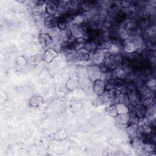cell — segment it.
Returning <instances> with one entry per match:
<instances>
[{"mask_svg":"<svg viewBox=\"0 0 156 156\" xmlns=\"http://www.w3.org/2000/svg\"><path fill=\"white\" fill-rule=\"evenodd\" d=\"M126 76L127 74L121 67H116L112 71V77L113 78L120 80H125Z\"/></svg>","mask_w":156,"mask_h":156,"instance_id":"8fae6325","label":"cell"},{"mask_svg":"<svg viewBox=\"0 0 156 156\" xmlns=\"http://www.w3.org/2000/svg\"><path fill=\"white\" fill-rule=\"evenodd\" d=\"M58 55V54L56 51H55L53 49H48L44 52L43 58L45 62L49 63L52 62Z\"/></svg>","mask_w":156,"mask_h":156,"instance_id":"5bb4252c","label":"cell"},{"mask_svg":"<svg viewBox=\"0 0 156 156\" xmlns=\"http://www.w3.org/2000/svg\"><path fill=\"white\" fill-rule=\"evenodd\" d=\"M132 146L136 149L138 150H143L144 141L140 138V137L137 136L132 139Z\"/></svg>","mask_w":156,"mask_h":156,"instance_id":"e0dca14e","label":"cell"},{"mask_svg":"<svg viewBox=\"0 0 156 156\" xmlns=\"http://www.w3.org/2000/svg\"><path fill=\"white\" fill-rule=\"evenodd\" d=\"M38 41L41 45L46 47L52 43L53 39L48 34H40L38 35Z\"/></svg>","mask_w":156,"mask_h":156,"instance_id":"52a82bcc","label":"cell"},{"mask_svg":"<svg viewBox=\"0 0 156 156\" xmlns=\"http://www.w3.org/2000/svg\"><path fill=\"white\" fill-rule=\"evenodd\" d=\"M115 106H116V109L118 114L129 113V107L124 104L118 103Z\"/></svg>","mask_w":156,"mask_h":156,"instance_id":"7402d4cb","label":"cell"},{"mask_svg":"<svg viewBox=\"0 0 156 156\" xmlns=\"http://www.w3.org/2000/svg\"><path fill=\"white\" fill-rule=\"evenodd\" d=\"M58 1H49L46 3V12L49 15H55L58 12Z\"/></svg>","mask_w":156,"mask_h":156,"instance_id":"8992f818","label":"cell"},{"mask_svg":"<svg viewBox=\"0 0 156 156\" xmlns=\"http://www.w3.org/2000/svg\"><path fill=\"white\" fill-rule=\"evenodd\" d=\"M93 90L98 96H101L105 91V83L104 80L99 79L93 82Z\"/></svg>","mask_w":156,"mask_h":156,"instance_id":"277c9868","label":"cell"},{"mask_svg":"<svg viewBox=\"0 0 156 156\" xmlns=\"http://www.w3.org/2000/svg\"><path fill=\"white\" fill-rule=\"evenodd\" d=\"M144 117L148 119L151 122L154 121L155 117V108L154 105L147 108Z\"/></svg>","mask_w":156,"mask_h":156,"instance_id":"d6986e66","label":"cell"},{"mask_svg":"<svg viewBox=\"0 0 156 156\" xmlns=\"http://www.w3.org/2000/svg\"><path fill=\"white\" fill-rule=\"evenodd\" d=\"M126 130L127 135L131 139L138 136V125L137 124L130 123V125L126 127Z\"/></svg>","mask_w":156,"mask_h":156,"instance_id":"7c38bea8","label":"cell"},{"mask_svg":"<svg viewBox=\"0 0 156 156\" xmlns=\"http://www.w3.org/2000/svg\"><path fill=\"white\" fill-rule=\"evenodd\" d=\"M115 118V121L120 126H127V124L129 122L130 114L129 113L118 114Z\"/></svg>","mask_w":156,"mask_h":156,"instance_id":"4fadbf2b","label":"cell"},{"mask_svg":"<svg viewBox=\"0 0 156 156\" xmlns=\"http://www.w3.org/2000/svg\"><path fill=\"white\" fill-rule=\"evenodd\" d=\"M133 108L134 110L133 112L139 118H143L145 116L147 108L142 104L141 102L136 105L135 106H133Z\"/></svg>","mask_w":156,"mask_h":156,"instance_id":"9a60e30c","label":"cell"},{"mask_svg":"<svg viewBox=\"0 0 156 156\" xmlns=\"http://www.w3.org/2000/svg\"><path fill=\"white\" fill-rule=\"evenodd\" d=\"M103 103H104V101L102 99V98H101V96H99L98 98L95 99L94 100V101H93V104L94 105H101V104H102Z\"/></svg>","mask_w":156,"mask_h":156,"instance_id":"f546056e","label":"cell"},{"mask_svg":"<svg viewBox=\"0 0 156 156\" xmlns=\"http://www.w3.org/2000/svg\"><path fill=\"white\" fill-rule=\"evenodd\" d=\"M43 102V98L40 96H33L29 100V104L31 107H37Z\"/></svg>","mask_w":156,"mask_h":156,"instance_id":"ffe728a7","label":"cell"},{"mask_svg":"<svg viewBox=\"0 0 156 156\" xmlns=\"http://www.w3.org/2000/svg\"><path fill=\"white\" fill-rule=\"evenodd\" d=\"M107 92H108V94L109 99L111 100V101L116 100L121 93V92L119 90H118L115 88H112V89L109 90H107Z\"/></svg>","mask_w":156,"mask_h":156,"instance_id":"44dd1931","label":"cell"},{"mask_svg":"<svg viewBox=\"0 0 156 156\" xmlns=\"http://www.w3.org/2000/svg\"><path fill=\"white\" fill-rule=\"evenodd\" d=\"M123 50L126 54H130L137 52V49L133 41L129 40L123 44Z\"/></svg>","mask_w":156,"mask_h":156,"instance_id":"30bf717a","label":"cell"},{"mask_svg":"<svg viewBox=\"0 0 156 156\" xmlns=\"http://www.w3.org/2000/svg\"><path fill=\"white\" fill-rule=\"evenodd\" d=\"M79 86V81L76 78H69L66 82V87L69 90H74Z\"/></svg>","mask_w":156,"mask_h":156,"instance_id":"ac0fdd59","label":"cell"},{"mask_svg":"<svg viewBox=\"0 0 156 156\" xmlns=\"http://www.w3.org/2000/svg\"><path fill=\"white\" fill-rule=\"evenodd\" d=\"M57 136V140H62L66 138V133L64 130H59L55 134V137Z\"/></svg>","mask_w":156,"mask_h":156,"instance_id":"f1b7e54d","label":"cell"},{"mask_svg":"<svg viewBox=\"0 0 156 156\" xmlns=\"http://www.w3.org/2000/svg\"><path fill=\"white\" fill-rule=\"evenodd\" d=\"M127 95L131 105L135 106L136 105L141 103L142 101V97L136 89L130 91Z\"/></svg>","mask_w":156,"mask_h":156,"instance_id":"5b68a950","label":"cell"},{"mask_svg":"<svg viewBox=\"0 0 156 156\" xmlns=\"http://www.w3.org/2000/svg\"><path fill=\"white\" fill-rule=\"evenodd\" d=\"M130 35V32L124 26L118 27V38L121 40H127Z\"/></svg>","mask_w":156,"mask_h":156,"instance_id":"2e32d148","label":"cell"},{"mask_svg":"<svg viewBox=\"0 0 156 156\" xmlns=\"http://www.w3.org/2000/svg\"><path fill=\"white\" fill-rule=\"evenodd\" d=\"M144 85L149 88L150 90H151L152 91H154L155 88V85H156V80L154 78H150L149 79H147Z\"/></svg>","mask_w":156,"mask_h":156,"instance_id":"4316f807","label":"cell"},{"mask_svg":"<svg viewBox=\"0 0 156 156\" xmlns=\"http://www.w3.org/2000/svg\"><path fill=\"white\" fill-rule=\"evenodd\" d=\"M69 31L74 39L83 38L84 36V34L85 33L84 26H82L76 24H72L70 26Z\"/></svg>","mask_w":156,"mask_h":156,"instance_id":"6da1fadb","label":"cell"},{"mask_svg":"<svg viewBox=\"0 0 156 156\" xmlns=\"http://www.w3.org/2000/svg\"><path fill=\"white\" fill-rule=\"evenodd\" d=\"M44 25L48 28H54L57 27L58 18L55 15H48L44 20Z\"/></svg>","mask_w":156,"mask_h":156,"instance_id":"ba28073f","label":"cell"},{"mask_svg":"<svg viewBox=\"0 0 156 156\" xmlns=\"http://www.w3.org/2000/svg\"><path fill=\"white\" fill-rule=\"evenodd\" d=\"M43 60V56L40 54H35L30 57V63L32 65H38L42 60Z\"/></svg>","mask_w":156,"mask_h":156,"instance_id":"cb8c5ba5","label":"cell"},{"mask_svg":"<svg viewBox=\"0 0 156 156\" xmlns=\"http://www.w3.org/2000/svg\"><path fill=\"white\" fill-rule=\"evenodd\" d=\"M105 112L107 115L113 118H115L116 116L118 115L116 106L114 105H110L109 106L105 108Z\"/></svg>","mask_w":156,"mask_h":156,"instance_id":"d4e9b609","label":"cell"},{"mask_svg":"<svg viewBox=\"0 0 156 156\" xmlns=\"http://www.w3.org/2000/svg\"><path fill=\"white\" fill-rule=\"evenodd\" d=\"M154 97L151 98H144L142 101V104L146 108H148L149 107L154 105Z\"/></svg>","mask_w":156,"mask_h":156,"instance_id":"484cf974","label":"cell"},{"mask_svg":"<svg viewBox=\"0 0 156 156\" xmlns=\"http://www.w3.org/2000/svg\"><path fill=\"white\" fill-rule=\"evenodd\" d=\"M87 72L89 79L93 82L100 79L102 73L99 67L95 65L89 66L87 68Z\"/></svg>","mask_w":156,"mask_h":156,"instance_id":"7a4b0ae2","label":"cell"},{"mask_svg":"<svg viewBox=\"0 0 156 156\" xmlns=\"http://www.w3.org/2000/svg\"><path fill=\"white\" fill-rule=\"evenodd\" d=\"M141 97L144 98L154 97V91L147 88L144 84L140 85L138 89H136Z\"/></svg>","mask_w":156,"mask_h":156,"instance_id":"9c48e42d","label":"cell"},{"mask_svg":"<svg viewBox=\"0 0 156 156\" xmlns=\"http://www.w3.org/2000/svg\"><path fill=\"white\" fill-rule=\"evenodd\" d=\"M118 103H121L122 104H124L128 107H129L130 105V101L128 97V95L125 94V93H121V94L119 95V96L118 98Z\"/></svg>","mask_w":156,"mask_h":156,"instance_id":"603a6c76","label":"cell"},{"mask_svg":"<svg viewBox=\"0 0 156 156\" xmlns=\"http://www.w3.org/2000/svg\"><path fill=\"white\" fill-rule=\"evenodd\" d=\"M105 52L101 49H97L95 50L91 57L92 62L95 65H99L104 62L105 60Z\"/></svg>","mask_w":156,"mask_h":156,"instance_id":"3957f363","label":"cell"},{"mask_svg":"<svg viewBox=\"0 0 156 156\" xmlns=\"http://www.w3.org/2000/svg\"><path fill=\"white\" fill-rule=\"evenodd\" d=\"M15 62L16 63V64L19 66H26L27 63V60L26 59V58L23 56H18L16 57V60H15Z\"/></svg>","mask_w":156,"mask_h":156,"instance_id":"83f0119b","label":"cell"}]
</instances>
